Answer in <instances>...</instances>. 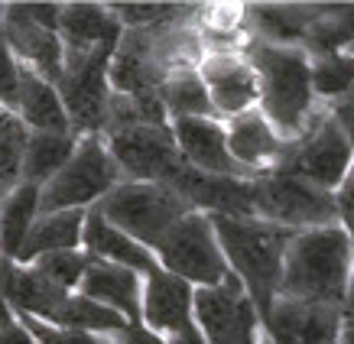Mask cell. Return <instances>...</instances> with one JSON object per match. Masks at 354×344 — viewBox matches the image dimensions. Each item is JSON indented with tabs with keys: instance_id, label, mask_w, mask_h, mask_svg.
<instances>
[{
	"instance_id": "f546056e",
	"label": "cell",
	"mask_w": 354,
	"mask_h": 344,
	"mask_svg": "<svg viewBox=\"0 0 354 344\" xmlns=\"http://www.w3.org/2000/svg\"><path fill=\"white\" fill-rule=\"evenodd\" d=\"M20 59L13 55V49L0 32V108L10 114H17V101H20Z\"/></svg>"
},
{
	"instance_id": "603a6c76",
	"label": "cell",
	"mask_w": 354,
	"mask_h": 344,
	"mask_svg": "<svg viewBox=\"0 0 354 344\" xmlns=\"http://www.w3.org/2000/svg\"><path fill=\"white\" fill-rule=\"evenodd\" d=\"M319 7H302V3H257L247 7V20L257 32V43L270 46H299L306 39L309 23L315 20Z\"/></svg>"
},
{
	"instance_id": "8fae6325",
	"label": "cell",
	"mask_w": 354,
	"mask_h": 344,
	"mask_svg": "<svg viewBox=\"0 0 354 344\" xmlns=\"http://www.w3.org/2000/svg\"><path fill=\"white\" fill-rule=\"evenodd\" d=\"M195 325L208 344H260V318L254 299L234 273L221 286L195 289Z\"/></svg>"
},
{
	"instance_id": "cb8c5ba5",
	"label": "cell",
	"mask_w": 354,
	"mask_h": 344,
	"mask_svg": "<svg viewBox=\"0 0 354 344\" xmlns=\"http://www.w3.org/2000/svg\"><path fill=\"white\" fill-rule=\"evenodd\" d=\"M39 202H43V189L32 182H23L17 192L0 202V257H20L32 224L39 221Z\"/></svg>"
},
{
	"instance_id": "836d02e7",
	"label": "cell",
	"mask_w": 354,
	"mask_h": 344,
	"mask_svg": "<svg viewBox=\"0 0 354 344\" xmlns=\"http://www.w3.org/2000/svg\"><path fill=\"white\" fill-rule=\"evenodd\" d=\"M166 344H208V341H205V334L198 332V325H195V328H189V332L166 338Z\"/></svg>"
},
{
	"instance_id": "ba28073f",
	"label": "cell",
	"mask_w": 354,
	"mask_h": 344,
	"mask_svg": "<svg viewBox=\"0 0 354 344\" xmlns=\"http://www.w3.org/2000/svg\"><path fill=\"white\" fill-rule=\"evenodd\" d=\"M118 46H97L91 52H65V72L55 82L75 133L108 130L111 111V59Z\"/></svg>"
},
{
	"instance_id": "ac0fdd59",
	"label": "cell",
	"mask_w": 354,
	"mask_h": 344,
	"mask_svg": "<svg viewBox=\"0 0 354 344\" xmlns=\"http://www.w3.org/2000/svg\"><path fill=\"white\" fill-rule=\"evenodd\" d=\"M85 254L91 260H104V263H118V267H127L133 273H143L150 280L153 273H160V260L153 250H147L143 244H137L133 237H127L124 231L111 224L108 218L101 215V208H91L85 221Z\"/></svg>"
},
{
	"instance_id": "7c38bea8",
	"label": "cell",
	"mask_w": 354,
	"mask_h": 344,
	"mask_svg": "<svg viewBox=\"0 0 354 344\" xmlns=\"http://www.w3.org/2000/svg\"><path fill=\"white\" fill-rule=\"evenodd\" d=\"M3 39L13 49V55L20 59V65L32 68L36 75H43L46 82H59L65 72V43L59 30L43 23L32 13L30 3H10L3 7Z\"/></svg>"
},
{
	"instance_id": "ffe728a7",
	"label": "cell",
	"mask_w": 354,
	"mask_h": 344,
	"mask_svg": "<svg viewBox=\"0 0 354 344\" xmlns=\"http://www.w3.org/2000/svg\"><path fill=\"white\" fill-rule=\"evenodd\" d=\"M17 117L32 133H75L72 117L62 104V95L53 82L36 75L32 68H20V101H17Z\"/></svg>"
},
{
	"instance_id": "e0dca14e",
	"label": "cell",
	"mask_w": 354,
	"mask_h": 344,
	"mask_svg": "<svg viewBox=\"0 0 354 344\" xmlns=\"http://www.w3.org/2000/svg\"><path fill=\"white\" fill-rule=\"evenodd\" d=\"M143 322L166 338L195 328V289L166 269L153 273L143 286Z\"/></svg>"
},
{
	"instance_id": "f1b7e54d",
	"label": "cell",
	"mask_w": 354,
	"mask_h": 344,
	"mask_svg": "<svg viewBox=\"0 0 354 344\" xmlns=\"http://www.w3.org/2000/svg\"><path fill=\"white\" fill-rule=\"evenodd\" d=\"M95 260L88 257L85 250H62V254H46L32 263V269L49 280L53 286L59 289L72 292V289H82V283H85V273L91 269Z\"/></svg>"
},
{
	"instance_id": "7402d4cb",
	"label": "cell",
	"mask_w": 354,
	"mask_h": 344,
	"mask_svg": "<svg viewBox=\"0 0 354 344\" xmlns=\"http://www.w3.org/2000/svg\"><path fill=\"white\" fill-rule=\"evenodd\" d=\"M85 221L88 211H53V215H39V221L32 224L26 244H23L17 263L20 267H32L46 254H62V250H78V244L85 240Z\"/></svg>"
},
{
	"instance_id": "4dcf8cb0",
	"label": "cell",
	"mask_w": 354,
	"mask_h": 344,
	"mask_svg": "<svg viewBox=\"0 0 354 344\" xmlns=\"http://www.w3.org/2000/svg\"><path fill=\"white\" fill-rule=\"evenodd\" d=\"M20 322L30 328L36 344H111V341H104L101 334L75 332V328H55V325L39 322V318H26V315H20Z\"/></svg>"
},
{
	"instance_id": "9a60e30c",
	"label": "cell",
	"mask_w": 354,
	"mask_h": 344,
	"mask_svg": "<svg viewBox=\"0 0 354 344\" xmlns=\"http://www.w3.org/2000/svg\"><path fill=\"white\" fill-rule=\"evenodd\" d=\"M227 150L241 169H247L254 179L267 175L273 169H283L290 156V143L277 133V127L263 117V111H247L241 117L227 120Z\"/></svg>"
},
{
	"instance_id": "d4e9b609",
	"label": "cell",
	"mask_w": 354,
	"mask_h": 344,
	"mask_svg": "<svg viewBox=\"0 0 354 344\" xmlns=\"http://www.w3.org/2000/svg\"><path fill=\"white\" fill-rule=\"evenodd\" d=\"M75 150H78L75 133H32L30 130L26 160H23V182H32L39 189L49 185L68 166Z\"/></svg>"
},
{
	"instance_id": "8d00e7d4",
	"label": "cell",
	"mask_w": 354,
	"mask_h": 344,
	"mask_svg": "<svg viewBox=\"0 0 354 344\" xmlns=\"http://www.w3.org/2000/svg\"><path fill=\"white\" fill-rule=\"evenodd\" d=\"M0 111H3V108H0Z\"/></svg>"
},
{
	"instance_id": "3957f363",
	"label": "cell",
	"mask_w": 354,
	"mask_h": 344,
	"mask_svg": "<svg viewBox=\"0 0 354 344\" xmlns=\"http://www.w3.org/2000/svg\"><path fill=\"white\" fill-rule=\"evenodd\" d=\"M247 59L260 78V111L286 143L302 140L312 127V59L299 46H247Z\"/></svg>"
},
{
	"instance_id": "4fadbf2b",
	"label": "cell",
	"mask_w": 354,
	"mask_h": 344,
	"mask_svg": "<svg viewBox=\"0 0 354 344\" xmlns=\"http://www.w3.org/2000/svg\"><path fill=\"white\" fill-rule=\"evenodd\" d=\"M198 75H202L215 114L225 117H241L247 111H254L260 101V78L250 59L237 52H212L198 62Z\"/></svg>"
},
{
	"instance_id": "83f0119b",
	"label": "cell",
	"mask_w": 354,
	"mask_h": 344,
	"mask_svg": "<svg viewBox=\"0 0 354 344\" xmlns=\"http://www.w3.org/2000/svg\"><path fill=\"white\" fill-rule=\"evenodd\" d=\"M312 88H315V95L332 97V101L354 95V55L338 52L312 59Z\"/></svg>"
},
{
	"instance_id": "7a4b0ae2",
	"label": "cell",
	"mask_w": 354,
	"mask_h": 344,
	"mask_svg": "<svg viewBox=\"0 0 354 344\" xmlns=\"http://www.w3.org/2000/svg\"><path fill=\"white\" fill-rule=\"evenodd\" d=\"M208 218L215 224L218 244L225 250L231 273L244 283V289L257 305L260 318H267L279 299L286 254H290L296 231H286V227L260 221V218H225V215H208Z\"/></svg>"
},
{
	"instance_id": "5bb4252c",
	"label": "cell",
	"mask_w": 354,
	"mask_h": 344,
	"mask_svg": "<svg viewBox=\"0 0 354 344\" xmlns=\"http://www.w3.org/2000/svg\"><path fill=\"white\" fill-rule=\"evenodd\" d=\"M342 322V309L292 299H277L273 312L263 318L270 344H338Z\"/></svg>"
},
{
	"instance_id": "d590c367",
	"label": "cell",
	"mask_w": 354,
	"mask_h": 344,
	"mask_svg": "<svg viewBox=\"0 0 354 344\" xmlns=\"http://www.w3.org/2000/svg\"><path fill=\"white\" fill-rule=\"evenodd\" d=\"M348 52H351V55H354V46H351V49H348Z\"/></svg>"
},
{
	"instance_id": "d6986e66",
	"label": "cell",
	"mask_w": 354,
	"mask_h": 344,
	"mask_svg": "<svg viewBox=\"0 0 354 344\" xmlns=\"http://www.w3.org/2000/svg\"><path fill=\"white\" fill-rule=\"evenodd\" d=\"M78 292L85 299L111 309V312L124 315L130 325H140V318H143V283H140V273L127 267L95 260Z\"/></svg>"
},
{
	"instance_id": "1f68e13d",
	"label": "cell",
	"mask_w": 354,
	"mask_h": 344,
	"mask_svg": "<svg viewBox=\"0 0 354 344\" xmlns=\"http://www.w3.org/2000/svg\"><path fill=\"white\" fill-rule=\"evenodd\" d=\"M0 344H36L30 328L17 318V312L3 299H0Z\"/></svg>"
},
{
	"instance_id": "2e32d148",
	"label": "cell",
	"mask_w": 354,
	"mask_h": 344,
	"mask_svg": "<svg viewBox=\"0 0 354 344\" xmlns=\"http://www.w3.org/2000/svg\"><path fill=\"white\" fill-rule=\"evenodd\" d=\"M172 137L183 153V160L198 172L208 175H237V179H254L247 169H241L227 150V130L212 117H183L172 120Z\"/></svg>"
},
{
	"instance_id": "5b68a950",
	"label": "cell",
	"mask_w": 354,
	"mask_h": 344,
	"mask_svg": "<svg viewBox=\"0 0 354 344\" xmlns=\"http://www.w3.org/2000/svg\"><path fill=\"white\" fill-rule=\"evenodd\" d=\"M254 218L286 231L332 227L338 221V195L315 189L290 169H273L254 179Z\"/></svg>"
},
{
	"instance_id": "484cf974",
	"label": "cell",
	"mask_w": 354,
	"mask_h": 344,
	"mask_svg": "<svg viewBox=\"0 0 354 344\" xmlns=\"http://www.w3.org/2000/svg\"><path fill=\"white\" fill-rule=\"evenodd\" d=\"M160 97L166 104L169 120H183V117H212L215 104L212 95L205 88L198 68H176L160 88Z\"/></svg>"
},
{
	"instance_id": "277c9868",
	"label": "cell",
	"mask_w": 354,
	"mask_h": 344,
	"mask_svg": "<svg viewBox=\"0 0 354 344\" xmlns=\"http://www.w3.org/2000/svg\"><path fill=\"white\" fill-rule=\"evenodd\" d=\"M97 208L118 231L133 237L147 250H156L162 237L195 211L179 192L156 182H120Z\"/></svg>"
},
{
	"instance_id": "52a82bcc",
	"label": "cell",
	"mask_w": 354,
	"mask_h": 344,
	"mask_svg": "<svg viewBox=\"0 0 354 344\" xmlns=\"http://www.w3.org/2000/svg\"><path fill=\"white\" fill-rule=\"evenodd\" d=\"M160 267L172 276L185 280L189 286L208 289V286H221L231 276V267L225 260V250L218 244L215 224L212 218L202 211L185 215L169 234L160 240V247L153 250Z\"/></svg>"
},
{
	"instance_id": "9c48e42d",
	"label": "cell",
	"mask_w": 354,
	"mask_h": 344,
	"mask_svg": "<svg viewBox=\"0 0 354 344\" xmlns=\"http://www.w3.org/2000/svg\"><path fill=\"white\" fill-rule=\"evenodd\" d=\"M283 169L296 172L315 189L335 195V189H342L348 172L354 169V137L338 124L335 114L312 120L309 133L290 143V156Z\"/></svg>"
},
{
	"instance_id": "44dd1931",
	"label": "cell",
	"mask_w": 354,
	"mask_h": 344,
	"mask_svg": "<svg viewBox=\"0 0 354 344\" xmlns=\"http://www.w3.org/2000/svg\"><path fill=\"white\" fill-rule=\"evenodd\" d=\"M59 36L65 43V52H91L97 46H118V39L124 36V26L111 7L62 3Z\"/></svg>"
},
{
	"instance_id": "d6a6232c",
	"label": "cell",
	"mask_w": 354,
	"mask_h": 344,
	"mask_svg": "<svg viewBox=\"0 0 354 344\" xmlns=\"http://www.w3.org/2000/svg\"><path fill=\"white\" fill-rule=\"evenodd\" d=\"M111 344H166V338L156 332H150L147 325H127L124 332L114 334Z\"/></svg>"
},
{
	"instance_id": "8992f818",
	"label": "cell",
	"mask_w": 354,
	"mask_h": 344,
	"mask_svg": "<svg viewBox=\"0 0 354 344\" xmlns=\"http://www.w3.org/2000/svg\"><path fill=\"white\" fill-rule=\"evenodd\" d=\"M120 185V166L108 150L101 133H88L78 140L75 156L68 160L49 185H43L39 215L53 211H85L88 204H101Z\"/></svg>"
},
{
	"instance_id": "30bf717a",
	"label": "cell",
	"mask_w": 354,
	"mask_h": 344,
	"mask_svg": "<svg viewBox=\"0 0 354 344\" xmlns=\"http://www.w3.org/2000/svg\"><path fill=\"white\" fill-rule=\"evenodd\" d=\"M108 150L127 182L169 185L185 169V160L169 127H124L108 133Z\"/></svg>"
},
{
	"instance_id": "6da1fadb",
	"label": "cell",
	"mask_w": 354,
	"mask_h": 344,
	"mask_svg": "<svg viewBox=\"0 0 354 344\" xmlns=\"http://www.w3.org/2000/svg\"><path fill=\"white\" fill-rule=\"evenodd\" d=\"M354 280V240L342 224L312 227L292 237L279 299L342 309Z\"/></svg>"
},
{
	"instance_id": "e575fe53",
	"label": "cell",
	"mask_w": 354,
	"mask_h": 344,
	"mask_svg": "<svg viewBox=\"0 0 354 344\" xmlns=\"http://www.w3.org/2000/svg\"><path fill=\"white\" fill-rule=\"evenodd\" d=\"M338 344H354V315H344L342 338H338Z\"/></svg>"
},
{
	"instance_id": "4316f807",
	"label": "cell",
	"mask_w": 354,
	"mask_h": 344,
	"mask_svg": "<svg viewBox=\"0 0 354 344\" xmlns=\"http://www.w3.org/2000/svg\"><path fill=\"white\" fill-rule=\"evenodd\" d=\"M26 143H30V127L17 114L0 111V202L23 185Z\"/></svg>"
}]
</instances>
